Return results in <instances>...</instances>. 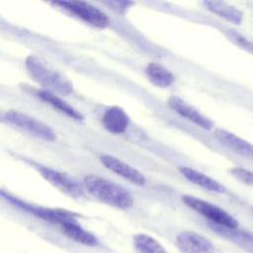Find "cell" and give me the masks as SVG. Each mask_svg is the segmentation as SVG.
I'll list each match as a JSON object with an SVG mask.
<instances>
[{
  "label": "cell",
  "instance_id": "6da1fadb",
  "mask_svg": "<svg viewBox=\"0 0 253 253\" xmlns=\"http://www.w3.org/2000/svg\"><path fill=\"white\" fill-rule=\"evenodd\" d=\"M84 189L94 199L119 210H128L133 206L131 194L123 186L105 177L90 174L83 179Z\"/></svg>",
  "mask_w": 253,
  "mask_h": 253
},
{
  "label": "cell",
  "instance_id": "7a4b0ae2",
  "mask_svg": "<svg viewBox=\"0 0 253 253\" xmlns=\"http://www.w3.org/2000/svg\"><path fill=\"white\" fill-rule=\"evenodd\" d=\"M25 66L30 76L43 90L54 94L67 96L73 91V84L64 74L53 68L42 58L31 54L25 60Z\"/></svg>",
  "mask_w": 253,
  "mask_h": 253
},
{
  "label": "cell",
  "instance_id": "3957f363",
  "mask_svg": "<svg viewBox=\"0 0 253 253\" xmlns=\"http://www.w3.org/2000/svg\"><path fill=\"white\" fill-rule=\"evenodd\" d=\"M182 201L190 209L205 216L219 227L226 229H237L238 227V221L236 218L216 205L191 195H184L182 197Z\"/></svg>",
  "mask_w": 253,
  "mask_h": 253
},
{
  "label": "cell",
  "instance_id": "277c9868",
  "mask_svg": "<svg viewBox=\"0 0 253 253\" xmlns=\"http://www.w3.org/2000/svg\"><path fill=\"white\" fill-rule=\"evenodd\" d=\"M3 120L17 128L45 141L56 139L55 131L45 123L17 110H9L4 114Z\"/></svg>",
  "mask_w": 253,
  "mask_h": 253
},
{
  "label": "cell",
  "instance_id": "5b68a950",
  "mask_svg": "<svg viewBox=\"0 0 253 253\" xmlns=\"http://www.w3.org/2000/svg\"><path fill=\"white\" fill-rule=\"evenodd\" d=\"M52 5L69 12L85 23L99 29H105L110 25V19L102 10L84 1H53Z\"/></svg>",
  "mask_w": 253,
  "mask_h": 253
},
{
  "label": "cell",
  "instance_id": "8992f818",
  "mask_svg": "<svg viewBox=\"0 0 253 253\" xmlns=\"http://www.w3.org/2000/svg\"><path fill=\"white\" fill-rule=\"evenodd\" d=\"M1 196L8 201L9 203L13 204L14 206L22 209L23 211H26L42 219H44L46 221L52 222V223H56L59 226L61 224H63L64 222L76 218L75 215L70 212L67 211L65 210H59V209H49V208H44V207H40V206H36V205H32L29 204L27 202H24L22 200H20L17 197H14L12 195H10L9 193H5L4 191H1Z\"/></svg>",
  "mask_w": 253,
  "mask_h": 253
},
{
  "label": "cell",
  "instance_id": "52a82bcc",
  "mask_svg": "<svg viewBox=\"0 0 253 253\" xmlns=\"http://www.w3.org/2000/svg\"><path fill=\"white\" fill-rule=\"evenodd\" d=\"M38 171L49 184L70 198L80 199L84 196L83 187L69 175L45 166H39Z\"/></svg>",
  "mask_w": 253,
  "mask_h": 253
},
{
  "label": "cell",
  "instance_id": "ba28073f",
  "mask_svg": "<svg viewBox=\"0 0 253 253\" xmlns=\"http://www.w3.org/2000/svg\"><path fill=\"white\" fill-rule=\"evenodd\" d=\"M100 161L107 169L136 186H144L146 184V178L139 170L118 157L103 154L100 156Z\"/></svg>",
  "mask_w": 253,
  "mask_h": 253
},
{
  "label": "cell",
  "instance_id": "9c48e42d",
  "mask_svg": "<svg viewBox=\"0 0 253 253\" xmlns=\"http://www.w3.org/2000/svg\"><path fill=\"white\" fill-rule=\"evenodd\" d=\"M176 246L181 253H213L214 246L206 236L195 231H182L176 236Z\"/></svg>",
  "mask_w": 253,
  "mask_h": 253
},
{
  "label": "cell",
  "instance_id": "30bf717a",
  "mask_svg": "<svg viewBox=\"0 0 253 253\" xmlns=\"http://www.w3.org/2000/svg\"><path fill=\"white\" fill-rule=\"evenodd\" d=\"M167 103L169 107L177 114L192 122L196 126L205 129H211L213 127V122L211 119L200 113L195 107L187 103L182 98L178 96H171Z\"/></svg>",
  "mask_w": 253,
  "mask_h": 253
},
{
  "label": "cell",
  "instance_id": "8fae6325",
  "mask_svg": "<svg viewBox=\"0 0 253 253\" xmlns=\"http://www.w3.org/2000/svg\"><path fill=\"white\" fill-rule=\"evenodd\" d=\"M214 138L222 145L246 158L253 159V144L223 128H217L213 132Z\"/></svg>",
  "mask_w": 253,
  "mask_h": 253
},
{
  "label": "cell",
  "instance_id": "7c38bea8",
  "mask_svg": "<svg viewBox=\"0 0 253 253\" xmlns=\"http://www.w3.org/2000/svg\"><path fill=\"white\" fill-rule=\"evenodd\" d=\"M102 125L111 133L121 134L128 127L129 118L123 108L111 106L105 110L102 116Z\"/></svg>",
  "mask_w": 253,
  "mask_h": 253
},
{
  "label": "cell",
  "instance_id": "4fadbf2b",
  "mask_svg": "<svg viewBox=\"0 0 253 253\" xmlns=\"http://www.w3.org/2000/svg\"><path fill=\"white\" fill-rule=\"evenodd\" d=\"M60 228L64 235L76 243L90 247L97 246L99 243L98 238L92 232L85 229L76 218L64 222L60 225Z\"/></svg>",
  "mask_w": 253,
  "mask_h": 253
},
{
  "label": "cell",
  "instance_id": "5bb4252c",
  "mask_svg": "<svg viewBox=\"0 0 253 253\" xmlns=\"http://www.w3.org/2000/svg\"><path fill=\"white\" fill-rule=\"evenodd\" d=\"M35 95L42 102L48 104L53 109L57 110L59 113L65 115L75 121H83V119H84L83 116L76 109H74L72 106H70L64 100H62L56 94L51 93L46 90H43V89H37V90H35Z\"/></svg>",
  "mask_w": 253,
  "mask_h": 253
},
{
  "label": "cell",
  "instance_id": "9a60e30c",
  "mask_svg": "<svg viewBox=\"0 0 253 253\" xmlns=\"http://www.w3.org/2000/svg\"><path fill=\"white\" fill-rule=\"evenodd\" d=\"M179 171L187 180L204 188L205 190L214 192V193H224L225 192V188L220 183H218L216 180L212 179L211 177H210L200 171H197L193 168L186 167V166L180 167Z\"/></svg>",
  "mask_w": 253,
  "mask_h": 253
},
{
  "label": "cell",
  "instance_id": "2e32d148",
  "mask_svg": "<svg viewBox=\"0 0 253 253\" xmlns=\"http://www.w3.org/2000/svg\"><path fill=\"white\" fill-rule=\"evenodd\" d=\"M145 73L148 80L159 88H167L175 81L173 73L165 66L157 62L148 63L145 67Z\"/></svg>",
  "mask_w": 253,
  "mask_h": 253
},
{
  "label": "cell",
  "instance_id": "e0dca14e",
  "mask_svg": "<svg viewBox=\"0 0 253 253\" xmlns=\"http://www.w3.org/2000/svg\"><path fill=\"white\" fill-rule=\"evenodd\" d=\"M203 4L209 11L228 22H231L235 25H239L242 22L243 15L234 6L221 1H205Z\"/></svg>",
  "mask_w": 253,
  "mask_h": 253
},
{
  "label": "cell",
  "instance_id": "ac0fdd59",
  "mask_svg": "<svg viewBox=\"0 0 253 253\" xmlns=\"http://www.w3.org/2000/svg\"><path fill=\"white\" fill-rule=\"evenodd\" d=\"M132 244L138 253H167L164 246L157 239L146 233L135 234Z\"/></svg>",
  "mask_w": 253,
  "mask_h": 253
},
{
  "label": "cell",
  "instance_id": "d6986e66",
  "mask_svg": "<svg viewBox=\"0 0 253 253\" xmlns=\"http://www.w3.org/2000/svg\"><path fill=\"white\" fill-rule=\"evenodd\" d=\"M226 233H229L232 240L241 248L249 253H253V233L245 231H235L236 229H226Z\"/></svg>",
  "mask_w": 253,
  "mask_h": 253
},
{
  "label": "cell",
  "instance_id": "ffe728a7",
  "mask_svg": "<svg viewBox=\"0 0 253 253\" xmlns=\"http://www.w3.org/2000/svg\"><path fill=\"white\" fill-rule=\"evenodd\" d=\"M230 174L237 179L239 182L247 185V186H252L253 187V172L250 170H247L243 167H233L229 170Z\"/></svg>",
  "mask_w": 253,
  "mask_h": 253
},
{
  "label": "cell",
  "instance_id": "44dd1931",
  "mask_svg": "<svg viewBox=\"0 0 253 253\" xmlns=\"http://www.w3.org/2000/svg\"><path fill=\"white\" fill-rule=\"evenodd\" d=\"M104 4L120 14H124L129 7L134 5V3L130 1H106Z\"/></svg>",
  "mask_w": 253,
  "mask_h": 253
},
{
  "label": "cell",
  "instance_id": "7402d4cb",
  "mask_svg": "<svg viewBox=\"0 0 253 253\" xmlns=\"http://www.w3.org/2000/svg\"><path fill=\"white\" fill-rule=\"evenodd\" d=\"M230 38L241 47L247 49L250 52H253V42L249 41L248 39H245L243 36L237 34V33H230Z\"/></svg>",
  "mask_w": 253,
  "mask_h": 253
}]
</instances>
